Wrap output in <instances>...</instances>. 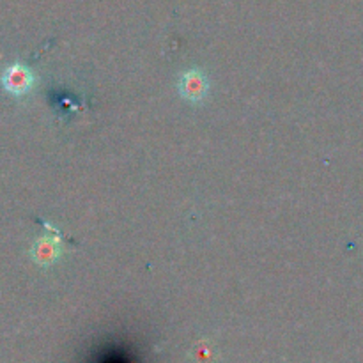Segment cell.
<instances>
[{
	"instance_id": "3",
	"label": "cell",
	"mask_w": 363,
	"mask_h": 363,
	"mask_svg": "<svg viewBox=\"0 0 363 363\" xmlns=\"http://www.w3.org/2000/svg\"><path fill=\"white\" fill-rule=\"evenodd\" d=\"M60 255H62V243H60V238L57 236L38 238L30 248L32 261L43 268L55 264Z\"/></svg>"
},
{
	"instance_id": "2",
	"label": "cell",
	"mask_w": 363,
	"mask_h": 363,
	"mask_svg": "<svg viewBox=\"0 0 363 363\" xmlns=\"http://www.w3.org/2000/svg\"><path fill=\"white\" fill-rule=\"evenodd\" d=\"M209 78L199 67H190V69L183 71L177 80V91L179 96L188 103H201L208 98L209 94Z\"/></svg>"
},
{
	"instance_id": "1",
	"label": "cell",
	"mask_w": 363,
	"mask_h": 363,
	"mask_svg": "<svg viewBox=\"0 0 363 363\" xmlns=\"http://www.w3.org/2000/svg\"><path fill=\"white\" fill-rule=\"evenodd\" d=\"M35 85V74L27 64L13 62L0 73V87L11 98H23L30 94Z\"/></svg>"
}]
</instances>
